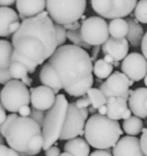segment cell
Returning a JSON list of instances; mask_svg holds the SVG:
<instances>
[{"mask_svg": "<svg viewBox=\"0 0 147 156\" xmlns=\"http://www.w3.org/2000/svg\"><path fill=\"white\" fill-rule=\"evenodd\" d=\"M12 62H18L22 63L24 66L26 67V69H27V72L30 74H32L35 72L38 66L35 63H34L33 62L30 61L29 59H26L25 57H24L23 56L20 55L19 53H17L15 50H14L13 54L12 56Z\"/></svg>", "mask_w": 147, "mask_h": 156, "instance_id": "32", "label": "cell"}, {"mask_svg": "<svg viewBox=\"0 0 147 156\" xmlns=\"http://www.w3.org/2000/svg\"><path fill=\"white\" fill-rule=\"evenodd\" d=\"M7 114H6V110L3 107L2 104L0 101V125L5 122V120L7 118Z\"/></svg>", "mask_w": 147, "mask_h": 156, "instance_id": "45", "label": "cell"}, {"mask_svg": "<svg viewBox=\"0 0 147 156\" xmlns=\"http://www.w3.org/2000/svg\"><path fill=\"white\" fill-rule=\"evenodd\" d=\"M140 146L145 156H147V128H143L142 130V135L140 139Z\"/></svg>", "mask_w": 147, "mask_h": 156, "instance_id": "38", "label": "cell"}, {"mask_svg": "<svg viewBox=\"0 0 147 156\" xmlns=\"http://www.w3.org/2000/svg\"><path fill=\"white\" fill-rule=\"evenodd\" d=\"M15 4L19 19L22 21L40 15L46 9L44 0H18Z\"/></svg>", "mask_w": 147, "mask_h": 156, "instance_id": "18", "label": "cell"}, {"mask_svg": "<svg viewBox=\"0 0 147 156\" xmlns=\"http://www.w3.org/2000/svg\"><path fill=\"white\" fill-rule=\"evenodd\" d=\"M96 111H97V110L95 109L92 106H91L89 108H88V112H89V114H91V115H94V114H95Z\"/></svg>", "mask_w": 147, "mask_h": 156, "instance_id": "53", "label": "cell"}, {"mask_svg": "<svg viewBox=\"0 0 147 156\" xmlns=\"http://www.w3.org/2000/svg\"><path fill=\"white\" fill-rule=\"evenodd\" d=\"M0 101L6 111L16 114L21 107L30 105V90L21 81L13 79L1 90Z\"/></svg>", "mask_w": 147, "mask_h": 156, "instance_id": "7", "label": "cell"}, {"mask_svg": "<svg viewBox=\"0 0 147 156\" xmlns=\"http://www.w3.org/2000/svg\"><path fill=\"white\" fill-rule=\"evenodd\" d=\"M113 156H145L140 139L126 136L119 140L113 147Z\"/></svg>", "mask_w": 147, "mask_h": 156, "instance_id": "15", "label": "cell"}, {"mask_svg": "<svg viewBox=\"0 0 147 156\" xmlns=\"http://www.w3.org/2000/svg\"><path fill=\"white\" fill-rule=\"evenodd\" d=\"M87 95L89 98L90 101H91V106L95 108V109H99L102 106L107 105V101L108 99L105 98L103 93L96 88H91L88 91H87Z\"/></svg>", "mask_w": 147, "mask_h": 156, "instance_id": "28", "label": "cell"}, {"mask_svg": "<svg viewBox=\"0 0 147 156\" xmlns=\"http://www.w3.org/2000/svg\"><path fill=\"white\" fill-rule=\"evenodd\" d=\"M30 103L32 108L40 111L50 110L56 102V94L51 88L44 85L30 88Z\"/></svg>", "mask_w": 147, "mask_h": 156, "instance_id": "14", "label": "cell"}, {"mask_svg": "<svg viewBox=\"0 0 147 156\" xmlns=\"http://www.w3.org/2000/svg\"><path fill=\"white\" fill-rule=\"evenodd\" d=\"M30 112H31V109L29 106H22L19 109L18 114L21 117H29L30 115Z\"/></svg>", "mask_w": 147, "mask_h": 156, "instance_id": "41", "label": "cell"}, {"mask_svg": "<svg viewBox=\"0 0 147 156\" xmlns=\"http://www.w3.org/2000/svg\"><path fill=\"white\" fill-rule=\"evenodd\" d=\"M127 21L129 26V30H128L126 39L133 47H139L141 45L142 40L144 36L143 27L137 20H134L133 18H128Z\"/></svg>", "mask_w": 147, "mask_h": 156, "instance_id": "23", "label": "cell"}, {"mask_svg": "<svg viewBox=\"0 0 147 156\" xmlns=\"http://www.w3.org/2000/svg\"><path fill=\"white\" fill-rule=\"evenodd\" d=\"M85 0H48L46 9L53 22L59 25L79 21L86 9Z\"/></svg>", "mask_w": 147, "mask_h": 156, "instance_id": "6", "label": "cell"}, {"mask_svg": "<svg viewBox=\"0 0 147 156\" xmlns=\"http://www.w3.org/2000/svg\"><path fill=\"white\" fill-rule=\"evenodd\" d=\"M48 62L56 70L63 89L70 96L82 97L92 88V61L84 49L73 44L63 45L56 49Z\"/></svg>", "mask_w": 147, "mask_h": 156, "instance_id": "1", "label": "cell"}, {"mask_svg": "<svg viewBox=\"0 0 147 156\" xmlns=\"http://www.w3.org/2000/svg\"><path fill=\"white\" fill-rule=\"evenodd\" d=\"M141 50L143 53V56L147 60V31L143 36V40L141 43Z\"/></svg>", "mask_w": 147, "mask_h": 156, "instance_id": "42", "label": "cell"}, {"mask_svg": "<svg viewBox=\"0 0 147 156\" xmlns=\"http://www.w3.org/2000/svg\"><path fill=\"white\" fill-rule=\"evenodd\" d=\"M15 3V0H0V7H9Z\"/></svg>", "mask_w": 147, "mask_h": 156, "instance_id": "46", "label": "cell"}, {"mask_svg": "<svg viewBox=\"0 0 147 156\" xmlns=\"http://www.w3.org/2000/svg\"><path fill=\"white\" fill-rule=\"evenodd\" d=\"M9 147L5 145H0V156H7Z\"/></svg>", "mask_w": 147, "mask_h": 156, "instance_id": "48", "label": "cell"}, {"mask_svg": "<svg viewBox=\"0 0 147 156\" xmlns=\"http://www.w3.org/2000/svg\"><path fill=\"white\" fill-rule=\"evenodd\" d=\"M5 140H4V137L0 134V145H5Z\"/></svg>", "mask_w": 147, "mask_h": 156, "instance_id": "54", "label": "cell"}, {"mask_svg": "<svg viewBox=\"0 0 147 156\" xmlns=\"http://www.w3.org/2000/svg\"><path fill=\"white\" fill-rule=\"evenodd\" d=\"M137 0H91L93 10L102 18L117 19L131 15L137 5Z\"/></svg>", "mask_w": 147, "mask_h": 156, "instance_id": "8", "label": "cell"}, {"mask_svg": "<svg viewBox=\"0 0 147 156\" xmlns=\"http://www.w3.org/2000/svg\"><path fill=\"white\" fill-rule=\"evenodd\" d=\"M84 131L87 143L98 150H108L114 147L124 133L118 121L99 114L88 119Z\"/></svg>", "mask_w": 147, "mask_h": 156, "instance_id": "2", "label": "cell"}, {"mask_svg": "<svg viewBox=\"0 0 147 156\" xmlns=\"http://www.w3.org/2000/svg\"><path fill=\"white\" fill-rule=\"evenodd\" d=\"M102 53L111 56L115 61L124 60L129 52V43L125 38H114L109 37L102 47Z\"/></svg>", "mask_w": 147, "mask_h": 156, "instance_id": "16", "label": "cell"}, {"mask_svg": "<svg viewBox=\"0 0 147 156\" xmlns=\"http://www.w3.org/2000/svg\"><path fill=\"white\" fill-rule=\"evenodd\" d=\"M109 34L114 38H125L128 34L129 26L127 20L123 18L111 20L108 24Z\"/></svg>", "mask_w": 147, "mask_h": 156, "instance_id": "24", "label": "cell"}, {"mask_svg": "<svg viewBox=\"0 0 147 156\" xmlns=\"http://www.w3.org/2000/svg\"><path fill=\"white\" fill-rule=\"evenodd\" d=\"M130 79L126 75L119 71L113 73L105 82L101 84L99 90L107 99L124 97L129 99Z\"/></svg>", "mask_w": 147, "mask_h": 156, "instance_id": "12", "label": "cell"}, {"mask_svg": "<svg viewBox=\"0 0 147 156\" xmlns=\"http://www.w3.org/2000/svg\"><path fill=\"white\" fill-rule=\"evenodd\" d=\"M75 105L78 109H85V108H88L90 105H91V104L88 95L85 94V95L82 96L80 98L76 100Z\"/></svg>", "mask_w": 147, "mask_h": 156, "instance_id": "36", "label": "cell"}, {"mask_svg": "<svg viewBox=\"0 0 147 156\" xmlns=\"http://www.w3.org/2000/svg\"><path fill=\"white\" fill-rule=\"evenodd\" d=\"M18 117V115L17 114H9V115L7 116V118H6V120H5L4 123H2V124L0 125V134H1L4 138H5V136L6 130H7L9 124H10V123Z\"/></svg>", "mask_w": 147, "mask_h": 156, "instance_id": "35", "label": "cell"}, {"mask_svg": "<svg viewBox=\"0 0 147 156\" xmlns=\"http://www.w3.org/2000/svg\"><path fill=\"white\" fill-rule=\"evenodd\" d=\"M134 16L138 22L147 24V0L137 2L134 9Z\"/></svg>", "mask_w": 147, "mask_h": 156, "instance_id": "31", "label": "cell"}, {"mask_svg": "<svg viewBox=\"0 0 147 156\" xmlns=\"http://www.w3.org/2000/svg\"><path fill=\"white\" fill-rule=\"evenodd\" d=\"M59 156H73V155H71L70 153H69V152H63V153L60 154V155Z\"/></svg>", "mask_w": 147, "mask_h": 156, "instance_id": "55", "label": "cell"}, {"mask_svg": "<svg viewBox=\"0 0 147 156\" xmlns=\"http://www.w3.org/2000/svg\"><path fill=\"white\" fill-rule=\"evenodd\" d=\"M7 156H20V155L18 152H16V151L14 150V149H11V148H9Z\"/></svg>", "mask_w": 147, "mask_h": 156, "instance_id": "51", "label": "cell"}, {"mask_svg": "<svg viewBox=\"0 0 147 156\" xmlns=\"http://www.w3.org/2000/svg\"><path fill=\"white\" fill-rule=\"evenodd\" d=\"M24 36L35 37L39 39L45 47L48 59L58 48L54 23L47 11L22 21L19 29L12 35V38Z\"/></svg>", "mask_w": 147, "mask_h": 156, "instance_id": "3", "label": "cell"}, {"mask_svg": "<svg viewBox=\"0 0 147 156\" xmlns=\"http://www.w3.org/2000/svg\"><path fill=\"white\" fill-rule=\"evenodd\" d=\"M40 79L44 86L51 88L56 94L63 89L62 84L56 70L48 62L44 63L41 68Z\"/></svg>", "mask_w": 147, "mask_h": 156, "instance_id": "19", "label": "cell"}, {"mask_svg": "<svg viewBox=\"0 0 147 156\" xmlns=\"http://www.w3.org/2000/svg\"><path fill=\"white\" fill-rule=\"evenodd\" d=\"M66 37L73 43L74 46L80 47V48L84 49L85 50H89V49L91 48V46L88 45L83 40L80 30H74V31L68 30L66 33Z\"/></svg>", "mask_w": 147, "mask_h": 156, "instance_id": "30", "label": "cell"}, {"mask_svg": "<svg viewBox=\"0 0 147 156\" xmlns=\"http://www.w3.org/2000/svg\"><path fill=\"white\" fill-rule=\"evenodd\" d=\"M104 60H105V62H108V63L111 64V65H113V66H114V62H115V60H114V59H113L111 56H108V55H105V57H104Z\"/></svg>", "mask_w": 147, "mask_h": 156, "instance_id": "50", "label": "cell"}, {"mask_svg": "<svg viewBox=\"0 0 147 156\" xmlns=\"http://www.w3.org/2000/svg\"><path fill=\"white\" fill-rule=\"evenodd\" d=\"M144 84H145V85H146V88H147V75L146 76H145V78H144Z\"/></svg>", "mask_w": 147, "mask_h": 156, "instance_id": "58", "label": "cell"}, {"mask_svg": "<svg viewBox=\"0 0 147 156\" xmlns=\"http://www.w3.org/2000/svg\"><path fill=\"white\" fill-rule=\"evenodd\" d=\"M88 114L89 112L88 108L78 109L75 102L69 104L65 123L59 140H70L76 138L78 136H83L85 134L84 129Z\"/></svg>", "mask_w": 147, "mask_h": 156, "instance_id": "9", "label": "cell"}, {"mask_svg": "<svg viewBox=\"0 0 147 156\" xmlns=\"http://www.w3.org/2000/svg\"><path fill=\"white\" fill-rule=\"evenodd\" d=\"M119 65H120V63H119L118 61H115L114 63V66H119Z\"/></svg>", "mask_w": 147, "mask_h": 156, "instance_id": "56", "label": "cell"}, {"mask_svg": "<svg viewBox=\"0 0 147 156\" xmlns=\"http://www.w3.org/2000/svg\"><path fill=\"white\" fill-rule=\"evenodd\" d=\"M9 72L13 79L22 80L25 77L28 76V72L26 67L22 63L18 62H12L9 67Z\"/></svg>", "mask_w": 147, "mask_h": 156, "instance_id": "29", "label": "cell"}, {"mask_svg": "<svg viewBox=\"0 0 147 156\" xmlns=\"http://www.w3.org/2000/svg\"><path fill=\"white\" fill-rule=\"evenodd\" d=\"M108 114L107 117L113 120H120L123 119L125 112L129 109L128 99L124 97L111 98L107 101Z\"/></svg>", "mask_w": 147, "mask_h": 156, "instance_id": "20", "label": "cell"}, {"mask_svg": "<svg viewBox=\"0 0 147 156\" xmlns=\"http://www.w3.org/2000/svg\"><path fill=\"white\" fill-rule=\"evenodd\" d=\"M19 21L18 13L10 7H0V37H7L12 35L11 25Z\"/></svg>", "mask_w": 147, "mask_h": 156, "instance_id": "21", "label": "cell"}, {"mask_svg": "<svg viewBox=\"0 0 147 156\" xmlns=\"http://www.w3.org/2000/svg\"><path fill=\"white\" fill-rule=\"evenodd\" d=\"M63 150L73 156H89L90 146L82 137H76L68 140L64 145Z\"/></svg>", "mask_w": 147, "mask_h": 156, "instance_id": "22", "label": "cell"}, {"mask_svg": "<svg viewBox=\"0 0 147 156\" xmlns=\"http://www.w3.org/2000/svg\"><path fill=\"white\" fill-rule=\"evenodd\" d=\"M101 46H95V47H93V48L91 49V59L92 61V62L94 61H97V58L98 56H99V53L100 52L101 50Z\"/></svg>", "mask_w": 147, "mask_h": 156, "instance_id": "43", "label": "cell"}, {"mask_svg": "<svg viewBox=\"0 0 147 156\" xmlns=\"http://www.w3.org/2000/svg\"><path fill=\"white\" fill-rule=\"evenodd\" d=\"M134 81H132V80H131V79H130V82H129L130 87H131V86H132V85H134Z\"/></svg>", "mask_w": 147, "mask_h": 156, "instance_id": "57", "label": "cell"}, {"mask_svg": "<svg viewBox=\"0 0 147 156\" xmlns=\"http://www.w3.org/2000/svg\"><path fill=\"white\" fill-rule=\"evenodd\" d=\"M45 111H40V110H37L35 108H31V112H30V118H31L32 120L34 122H36L41 128H42L43 124H44V119H45L46 116Z\"/></svg>", "mask_w": 147, "mask_h": 156, "instance_id": "34", "label": "cell"}, {"mask_svg": "<svg viewBox=\"0 0 147 156\" xmlns=\"http://www.w3.org/2000/svg\"><path fill=\"white\" fill-rule=\"evenodd\" d=\"M69 103L64 94H57L54 105L47 111L42 126L44 137L43 149L47 151L59 140L65 119L66 117Z\"/></svg>", "mask_w": 147, "mask_h": 156, "instance_id": "5", "label": "cell"}, {"mask_svg": "<svg viewBox=\"0 0 147 156\" xmlns=\"http://www.w3.org/2000/svg\"><path fill=\"white\" fill-rule=\"evenodd\" d=\"M124 132L130 136L139 135L143 129V122L136 116H131L128 120H124L122 123Z\"/></svg>", "mask_w": 147, "mask_h": 156, "instance_id": "26", "label": "cell"}, {"mask_svg": "<svg viewBox=\"0 0 147 156\" xmlns=\"http://www.w3.org/2000/svg\"><path fill=\"white\" fill-rule=\"evenodd\" d=\"M55 30H56V41H57V47H60L64 45L67 39L66 33L67 30H66L63 25L59 24H54Z\"/></svg>", "mask_w": 147, "mask_h": 156, "instance_id": "33", "label": "cell"}, {"mask_svg": "<svg viewBox=\"0 0 147 156\" xmlns=\"http://www.w3.org/2000/svg\"><path fill=\"white\" fill-rule=\"evenodd\" d=\"M114 66L105 62L104 59H97L93 66V73L100 79H108L112 74Z\"/></svg>", "mask_w": 147, "mask_h": 156, "instance_id": "27", "label": "cell"}, {"mask_svg": "<svg viewBox=\"0 0 147 156\" xmlns=\"http://www.w3.org/2000/svg\"><path fill=\"white\" fill-rule=\"evenodd\" d=\"M21 82H22L23 84H24L27 87H30L32 83H33V79H32L31 78L29 77V76H27V77H25L24 79H23L22 80H21Z\"/></svg>", "mask_w": 147, "mask_h": 156, "instance_id": "47", "label": "cell"}, {"mask_svg": "<svg viewBox=\"0 0 147 156\" xmlns=\"http://www.w3.org/2000/svg\"><path fill=\"white\" fill-rule=\"evenodd\" d=\"M63 26L64 28L68 31V30H71V31H74V30H80L81 28V24L79 21H76V22L71 23V24H65Z\"/></svg>", "mask_w": 147, "mask_h": 156, "instance_id": "40", "label": "cell"}, {"mask_svg": "<svg viewBox=\"0 0 147 156\" xmlns=\"http://www.w3.org/2000/svg\"><path fill=\"white\" fill-rule=\"evenodd\" d=\"M80 30L84 41L91 47L103 45L109 38L108 23L99 16L85 18L81 24Z\"/></svg>", "mask_w": 147, "mask_h": 156, "instance_id": "11", "label": "cell"}, {"mask_svg": "<svg viewBox=\"0 0 147 156\" xmlns=\"http://www.w3.org/2000/svg\"><path fill=\"white\" fill-rule=\"evenodd\" d=\"M14 47L12 43L0 40V69H9L12 64Z\"/></svg>", "mask_w": 147, "mask_h": 156, "instance_id": "25", "label": "cell"}, {"mask_svg": "<svg viewBox=\"0 0 147 156\" xmlns=\"http://www.w3.org/2000/svg\"><path fill=\"white\" fill-rule=\"evenodd\" d=\"M41 133V127L31 118L18 116L9 124L5 138L11 149L28 156L32 139Z\"/></svg>", "mask_w": 147, "mask_h": 156, "instance_id": "4", "label": "cell"}, {"mask_svg": "<svg viewBox=\"0 0 147 156\" xmlns=\"http://www.w3.org/2000/svg\"><path fill=\"white\" fill-rule=\"evenodd\" d=\"M128 106L132 114L140 119L147 117V88L134 90L128 99Z\"/></svg>", "mask_w": 147, "mask_h": 156, "instance_id": "17", "label": "cell"}, {"mask_svg": "<svg viewBox=\"0 0 147 156\" xmlns=\"http://www.w3.org/2000/svg\"><path fill=\"white\" fill-rule=\"evenodd\" d=\"M12 41L14 50L17 53L33 62L38 66L48 59L45 47L35 37L24 36L12 38Z\"/></svg>", "mask_w": 147, "mask_h": 156, "instance_id": "10", "label": "cell"}, {"mask_svg": "<svg viewBox=\"0 0 147 156\" xmlns=\"http://www.w3.org/2000/svg\"><path fill=\"white\" fill-rule=\"evenodd\" d=\"M89 156H113V155L108 150H96L90 154Z\"/></svg>", "mask_w": 147, "mask_h": 156, "instance_id": "44", "label": "cell"}, {"mask_svg": "<svg viewBox=\"0 0 147 156\" xmlns=\"http://www.w3.org/2000/svg\"><path fill=\"white\" fill-rule=\"evenodd\" d=\"M131 114H132V112H131V111L130 109H128L127 111L125 112L124 115L123 117V120H128V119L130 118V117H131Z\"/></svg>", "mask_w": 147, "mask_h": 156, "instance_id": "52", "label": "cell"}, {"mask_svg": "<svg viewBox=\"0 0 147 156\" xmlns=\"http://www.w3.org/2000/svg\"><path fill=\"white\" fill-rule=\"evenodd\" d=\"M61 154V151L57 146H53L45 151V155L46 156H59Z\"/></svg>", "mask_w": 147, "mask_h": 156, "instance_id": "39", "label": "cell"}, {"mask_svg": "<svg viewBox=\"0 0 147 156\" xmlns=\"http://www.w3.org/2000/svg\"><path fill=\"white\" fill-rule=\"evenodd\" d=\"M13 80V78L11 76L10 72L9 69H0V84L2 85H6Z\"/></svg>", "mask_w": 147, "mask_h": 156, "instance_id": "37", "label": "cell"}, {"mask_svg": "<svg viewBox=\"0 0 147 156\" xmlns=\"http://www.w3.org/2000/svg\"><path fill=\"white\" fill-rule=\"evenodd\" d=\"M98 111H99V114H100V115L106 116L108 114V108H107L106 105H104V106L99 108Z\"/></svg>", "mask_w": 147, "mask_h": 156, "instance_id": "49", "label": "cell"}, {"mask_svg": "<svg viewBox=\"0 0 147 156\" xmlns=\"http://www.w3.org/2000/svg\"><path fill=\"white\" fill-rule=\"evenodd\" d=\"M121 70L129 79L140 82L147 75L146 59L141 53H130L122 62Z\"/></svg>", "mask_w": 147, "mask_h": 156, "instance_id": "13", "label": "cell"}]
</instances>
